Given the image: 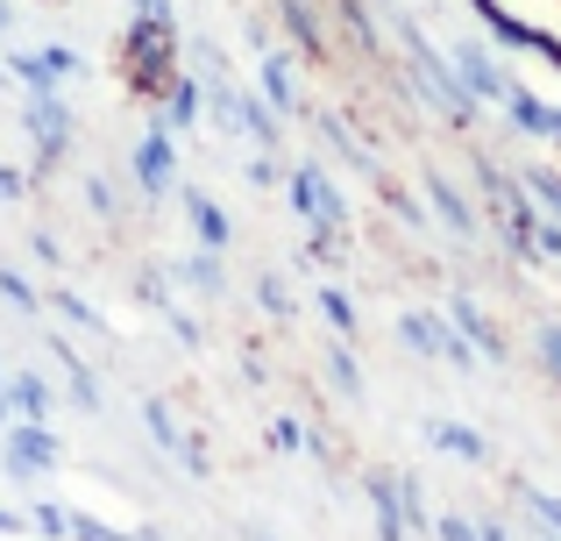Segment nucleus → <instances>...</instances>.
Masks as SVG:
<instances>
[{
	"instance_id": "10",
	"label": "nucleus",
	"mask_w": 561,
	"mask_h": 541,
	"mask_svg": "<svg viewBox=\"0 0 561 541\" xmlns=\"http://www.w3.org/2000/svg\"><path fill=\"white\" fill-rule=\"evenodd\" d=\"M363 499H370L383 541H412L405 534V514H398V471H363Z\"/></svg>"
},
{
	"instance_id": "25",
	"label": "nucleus",
	"mask_w": 561,
	"mask_h": 541,
	"mask_svg": "<svg viewBox=\"0 0 561 541\" xmlns=\"http://www.w3.org/2000/svg\"><path fill=\"white\" fill-rule=\"evenodd\" d=\"M519 185H526V200H534L548 222H561V171H519Z\"/></svg>"
},
{
	"instance_id": "24",
	"label": "nucleus",
	"mask_w": 561,
	"mask_h": 541,
	"mask_svg": "<svg viewBox=\"0 0 561 541\" xmlns=\"http://www.w3.org/2000/svg\"><path fill=\"white\" fill-rule=\"evenodd\" d=\"M313 306H320V320H328V328L342 335V342L356 335V300H348L342 285H320V300H313Z\"/></svg>"
},
{
	"instance_id": "37",
	"label": "nucleus",
	"mask_w": 561,
	"mask_h": 541,
	"mask_svg": "<svg viewBox=\"0 0 561 541\" xmlns=\"http://www.w3.org/2000/svg\"><path fill=\"white\" fill-rule=\"evenodd\" d=\"M519 499L540 514V528H554V534H561V499H554V492H540V485H519Z\"/></svg>"
},
{
	"instance_id": "46",
	"label": "nucleus",
	"mask_w": 561,
	"mask_h": 541,
	"mask_svg": "<svg viewBox=\"0 0 561 541\" xmlns=\"http://www.w3.org/2000/svg\"><path fill=\"white\" fill-rule=\"evenodd\" d=\"M534 57H548V65L561 71V36H548V29H534Z\"/></svg>"
},
{
	"instance_id": "40",
	"label": "nucleus",
	"mask_w": 561,
	"mask_h": 541,
	"mask_svg": "<svg viewBox=\"0 0 561 541\" xmlns=\"http://www.w3.org/2000/svg\"><path fill=\"white\" fill-rule=\"evenodd\" d=\"M28 257H36L43 271H57V264H65V243H57V236H43V228H36V236H28Z\"/></svg>"
},
{
	"instance_id": "30",
	"label": "nucleus",
	"mask_w": 561,
	"mask_h": 541,
	"mask_svg": "<svg viewBox=\"0 0 561 541\" xmlns=\"http://www.w3.org/2000/svg\"><path fill=\"white\" fill-rule=\"evenodd\" d=\"M0 300H8V306H14V314H36V306H43V292H36V285H28V278H22V271H8V264H0Z\"/></svg>"
},
{
	"instance_id": "27",
	"label": "nucleus",
	"mask_w": 561,
	"mask_h": 541,
	"mask_svg": "<svg viewBox=\"0 0 561 541\" xmlns=\"http://www.w3.org/2000/svg\"><path fill=\"white\" fill-rule=\"evenodd\" d=\"M50 306H57V314L71 320V328H85V335H107V320H100V306H85V300H79L71 285H57V292H50Z\"/></svg>"
},
{
	"instance_id": "53",
	"label": "nucleus",
	"mask_w": 561,
	"mask_h": 541,
	"mask_svg": "<svg viewBox=\"0 0 561 541\" xmlns=\"http://www.w3.org/2000/svg\"><path fill=\"white\" fill-rule=\"evenodd\" d=\"M242 541H277V534H263V528H242Z\"/></svg>"
},
{
	"instance_id": "19",
	"label": "nucleus",
	"mask_w": 561,
	"mask_h": 541,
	"mask_svg": "<svg viewBox=\"0 0 561 541\" xmlns=\"http://www.w3.org/2000/svg\"><path fill=\"white\" fill-rule=\"evenodd\" d=\"M426 442L448 449V457H462V463H491V442H483V435H469L462 420H426Z\"/></svg>"
},
{
	"instance_id": "13",
	"label": "nucleus",
	"mask_w": 561,
	"mask_h": 541,
	"mask_svg": "<svg viewBox=\"0 0 561 541\" xmlns=\"http://www.w3.org/2000/svg\"><path fill=\"white\" fill-rule=\"evenodd\" d=\"M277 14H285L291 43H299L306 57H328V50H334V36H328V22H320V8H313V0H277Z\"/></svg>"
},
{
	"instance_id": "49",
	"label": "nucleus",
	"mask_w": 561,
	"mask_h": 541,
	"mask_svg": "<svg viewBox=\"0 0 561 541\" xmlns=\"http://www.w3.org/2000/svg\"><path fill=\"white\" fill-rule=\"evenodd\" d=\"M28 528V514H8V506H0V534H22Z\"/></svg>"
},
{
	"instance_id": "15",
	"label": "nucleus",
	"mask_w": 561,
	"mask_h": 541,
	"mask_svg": "<svg viewBox=\"0 0 561 541\" xmlns=\"http://www.w3.org/2000/svg\"><path fill=\"white\" fill-rule=\"evenodd\" d=\"M505 114L526 128V136H548V143H561V108H548V100H534L526 86H512V93H505Z\"/></svg>"
},
{
	"instance_id": "1",
	"label": "nucleus",
	"mask_w": 561,
	"mask_h": 541,
	"mask_svg": "<svg viewBox=\"0 0 561 541\" xmlns=\"http://www.w3.org/2000/svg\"><path fill=\"white\" fill-rule=\"evenodd\" d=\"M179 50H185L179 14H128V29H122V79H128V93L157 108L164 86H171V71H179Z\"/></svg>"
},
{
	"instance_id": "21",
	"label": "nucleus",
	"mask_w": 561,
	"mask_h": 541,
	"mask_svg": "<svg viewBox=\"0 0 561 541\" xmlns=\"http://www.w3.org/2000/svg\"><path fill=\"white\" fill-rule=\"evenodd\" d=\"M398 514H405V534L412 541L434 534V506H426V492H420V477H412V471H398Z\"/></svg>"
},
{
	"instance_id": "5",
	"label": "nucleus",
	"mask_w": 561,
	"mask_h": 541,
	"mask_svg": "<svg viewBox=\"0 0 561 541\" xmlns=\"http://www.w3.org/2000/svg\"><path fill=\"white\" fill-rule=\"evenodd\" d=\"M22 128H28V143H36V165H43V171L65 165V157H71V136H79L65 93H36V100L22 108Z\"/></svg>"
},
{
	"instance_id": "22",
	"label": "nucleus",
	"mask_w": 561,
	"mask_h": 541,
	"mask_svg": "<svg viewBox=\"0 0 561 541\" xmlns=\"http://www.w3.org/2000/svg\"><path fill=\"white\" fill-rule=\"evenodd\" d=\"M142 435H150L164 457H179V442H185V428H179V414H171L164 399H142Z\"/></svg>"
},
{
	"instance_id": "4",
	"label": "nucleus",
	"mask_w": 561,
	"mask_h": 541,
	"mask_svg": "<svg viewBox=\"0 0 561 541\" xmlns=\"http://www.w3.org/2000/svg\"><path fill=\"white\" fill-rule=\"evenodd\" d=\"M128 165H136L142 200H171V193H179V128L157 114V122L136 136V157H128Z\"/></svg>"
},
{
	"instance_id": "6",
	"label": "nucleus",
	"mask_w": 561,
	"mask_h": 541,
	"mask_svg": "<svg viewBox=\"0 0 561 541\" xmlns=\"http://www.w3.org/2000/svg\"><path fill=\"white\" fill-rule=\"evenodd\" d=\"M285 193H291V207H299V214H306V222H313V228H342V236H348V200L334 193V185L320 179L313 165L285 171Z\"/></svg>"
},
{
	"instance_id": "52",
	"label": "nucleus",
	"mask_w": 561,
	"mask_h": 541,
	"mask_svg": "<svg viewBox=\"0 0 561 541\" xmlns=\"http://www.w3.org/2000/svg\"><path fill=\"white\" fill-rule=\"evenodd\" d=\"M8 86H14V71H8V57H0V93H8Z\"/></svg>"
},
{
	"instance_id": "32",
	"label": "nucleus",
	"mask_w": 561,
	"mask_h": 541,
	"mask_svg": "<svg viewBox=\"0 0 561 541\" xmlns=\"http://www.w3.org/2000/svg\"><path fill=\"white\" fill-rule=\"evenodd\" d=\"M256 306H263L271 320H291V292H285V278H277V271L256 278Z\"/></svg>"
},
{
	"instance_id": "35",
	"label": "nucleus",
	"mask_w": 561,
	"mask_h": 541,
	"mask_svg": "<svg viewBox=\"0 0 561 541\" xmlns=\"http://www.w3.org/2000/svg\"><path fill=\"white\" fill-rule=\"evenodd\" d=\"M263 442H271V449H285V457H291V449H306V428H299L291 414H277L271 428H263Z\"/></svg>"
},
{
	"instance_id": "3",
	"label": "nucleus",
	"mask_w": 561,
	"mask_h": 541,
	"mask_svg": "<svg viewBox=\"0 0 561 541\" xmlns=\"http://www.w3.org/2000/svg\"><path fill=\"white\" fill-rule=\"evenodd\" d=\"M0 457H8V477L43 485V471L65 463V442H57L50 420H8V428H0Z\"/></svg>"
},
{
	"instance_id": "39",
	"label": "nucleus",
	"mask_w": 561,
	"mask_h": 541,
	"mask_svg": "<svg viewBox=\"0 0 561 541\" xmlns=\"http://www.w3.org/2000/svg\"><path fill=\"white\" fill-rule=\"evenodd\" d=\"M157 314H164V320H171V335H179V342H185V349H199V342H206V335H199V320H192V314H185V306H157Z\"/></svg>"
},
{
	"instance_id": "2",
	"label": "nucleus",
	"mask_w": 561,
	"mask_h": 541,
	"mask_svg": "<svg viewBox=\"0 0 561 541\" xmlns=\"http://www.w3.org/2000/svg\"><path fill=\"white\" fill-rule=\"evenodd\" d=\"M391 22H398V43H405V57H412V79H420V93L434 100V108L448 114L455 128H469V122H477V93L462 86L455 57H440L434 43H426V29H420V22H405V14H391Z\"/></svg>"
},
{
	"instance_id": "7",
	"label": "nucleus",
	"mask_w": 561,
	"mask_h": 541,
	"mask_svg": "<svg viewBox=\"0 0 561 541\" xmlns=\"http://www.w3.org/2000/svg\"><path fill=\"white\" fill-rule=\"evenodd\" d=\"M448 57H455V71H462V86H469V93L483 100V108H505L512 79H505V71L491 65V50H483V43H455Z\"/></svg>"
},
{
	"instance_id": "12",
	"label": "nucleus",
	"mask_w": 561,
	"mask_h": 541,
	"mask_svg": "<svg viewBox=\"0 0 561 541\" xmlns=\"http://www.w3.org/2000/svg\"><path fill=\"white\" fill-rule=\"evenodd\" d=\"M263 65H256V93L271 100L277 114H299V79H291V57L285 50H256Z\"/></svg>"
},
{
	"instance_id": "8",
	"label": "nucleus",
	"mask_w": 561,
	"mask_h": 541,
	"mask_svg": "<svg viewBox=\"0 0 561 541\" xmlns=\"http://www.w3.org/2000/svg\"><path fill=\"white\" fill-rule=\"evenodd\" d=\"M448 320H455V328H462V335H469V349H477V357H491V363H505V328H497V320H491V314H483V306H477V300H469V292H455V300H448Z\"/></svg>"
},
{
	"instance_id": "17",
	"label": "nucleus",
	"mask_w": 561,
	"mask_h": 541,
	"mask_svg": "<svg viewBox=\"0 0 561 541\" xmlns=\"http://www.w3.org/2000/svg\"><path fill=\"white\" fill-rule=\"evenodd\" d=\"M234 128H242L256 150H277V108H263V100L242 93V86H234Z\"/></svg>"
},
{
	"instance_id": "51",
	"label": "nucleus",
	"mask_w": 561,
	"mask_h": 541,
	"mask_svg": "<svg viewBox=\"0 0 561 541\" xmlns=\"http://www.w3.org/2000/svg\"><path fill=\"white\" fill-rule=\"evenodd\" d=\"M0 36H14V8H8V0H0Z\"/></svg>"
},
{
	"instance_id": "18",
	"label": "nucleus",
	"mask_w": 561,
	"mask_h": 541,
	"mask_svg": "<svg viewBox=\"0 0 561 541\" xmlns=\"http://www.w3.org/2000/svg\"><path fill=\"white\" fill-rule=\"evenodd\" d=\"M426 207H434V214H440V222H448V228H455V236H462V243L477 236V207H469V200L455 193L448 179H426Z\"/></svg>"
},
{
	"instance_id": "41",
	"label": "nucleus",
	"mask_w": 561,
	"mask_h": 541,
	"mask_svg": "<svg viewBox=\"0 0 561 541\" xmlns=\"http://www.w3.org/2000/svg\"><path fill=\"white\" fill-rule=\"evenodd\" d=\"M434 541H477V520H462V514H440V520H434Z\"/></svg>"
},
{
	"instance_id": "36",
	"label": "nucleus",
	"mask_w": 561,
	"mask_h": 541,
	"mask_svg": "<svg viewBox=\"0 0 561 541\" xmlns=\"http://www.w3.org/2000/svg\"><path fill=\"white\" fill-rule=\"evenodd\" d=\"M534 264H561V222H548V214L534 228Z\"/></svg>"
},
{
	"instance_id": "48",
	"label": "nucleus",
	"mask_w": 561,
	"mask_h": 541,
	"mask_svg": "<svg viewBox=\"0 0 561 541\" xmlns=\"http://www.w3.org/2000/svg\"><path fill=\"white\" fill-rule=\"evenodd\" d=\"M128 14H179L171 0H128Z\"/></svg>"
},
{
	"instance_id": "45",
	"label": "nucleus",
	"mask_w": 561,
	"mask_h": 541,
	"mask_svg": "<svg viewBox=\"0 0 561 541\" xmlns=\"http://www.w3.org/2000/svg\"><path fill=\"white\" fill-rule=\"evenodd\" d=\"M383 200H391V214H398V222H412V228H420V222H426V214H420V207H412V200H405V193H398V185H383Z\"/></svg>"
},
{
	"instance_id": "34",
	"label": "nucleus",
	"mask_w": 561,
	"mask_h": 541,
	"mask_svg": "<svg viewBox=\"0 0 561 541\" xmlns=\"http://www.w3.org/2000/svg\"><path fill=\"white\" fill-rule=\"evenodd\" d=\"M185 285H199V292H220L228 278H220V257H192V264H179Z\"/></svg>"
},
{
	"instance_id": "23",
	"label": "nucleus",
	"mask_w": 561,
	"mask_h": 541,
	"mask_svg": "<svg viewBox=\"0 0 561 541\" xmlns=\"http://www.w3.org/2000/svg\"><path fill=\"white\" fill-rule=\"evenodd\" d=\"M334 14H342V36L356 43L363 57H377L383 43H377V22H370V8H363V0H334Z\"/></svg>"
},
{
	"instance_id": "16",
	"label": "nucleus",
	"mask_w": 561,
	"mask_h": 541,
	"mask_svg": "<svg viewBox=\"0 0 561 541\" xmlns=\"http://www.w3.org/2000/svg\"><path fill=\"white\" fill-rule=\"evenodd\" d=\"M8 406H14V420H50V377L43 371H8Z\"/></svg>"
},
{
	"instance_id": "42",
	"label": "nucleus",
	"mask_w": 561,
	"mask_h": 541,
	"mask_svg": "<svg viewBox=\"0 0 561 541\" xmlns=\"http://www.w3.org/2000/svg\"><path fill=\"white\" fill-rule=\"evenodd\" d=\"M540 363H548V377L561 385V328H554V320L540 328Z\"/></svg>"
},
{
	"instance_id": "29",
	"label": "nucleus",
	"mask_w": 561,
	"mask_h": 541,
	"mask_svg": "<svg viewBox=\"0 0 561 541\" xmlns=\"http://www.w3.org/2000/svg\"><path fill=\"white\" fill-rule=\"evenodd\" d=\"M79 200H85V214H93V222H122V200H114V185L100 179V171L79 185Z\"/></svg>"
},
{
	"instance_id": "47",
	"label": "nucleus",
	"mask_w": 561,
	"mask_h": 541,
	"mask_svg": "<svg viewBox=\"0 0 561 541\" xmlns=\"http://www.w3.org/2000/svg\"><path fill=\"white\" fill-rule=\"evenodd\" d=\"M306 457L328 463V457H334V435H328V428H306Z\"/></svg>"
},
{
	"instance_id": "11",
	"label": "nucleus",
	"mask_w": 561,
	"mask_h": 541,
	"mask_svg": "<svg viewBox=\"0 0 561 541\" xmlns=\"http://www.w3.org/2000/svg\"><path fill=\"white\" fill-rule=\"evenodd\" d=\"M171 200H185V214H192V228H199V243H206V250H228V243H234V222H228V214H220V200H206L199 193V185H179V193H171Z\"/></svg>"
},
{
	"instance_id": "20",
	"label": "nucleus",
	"mask_w": 561,
	"mask_h": 541,
	"mask_svg": "<svg viewBox=\"0 0 561 541\" xmlns=\"http://www.w3.org/2000/svg\"><path fill=\"white\" fill-rule=\"evenodd\" d=\"M50 357L65 363V377H71V406H79V414H100V377L79 363V349H71L65 335H57V342H50Z\"/></svg>"
},
{
	"instance_id": "9",
	"label": "nucleus",
	"mask_w": 561,
	"mask_h": 541,
	"mask_svg": "<svg viewBox=\"0 0 561 541\" xmlns=\"http://www.w3.org/2000/svg\"><path fill=\"white\" fill-rule=\"evenodd\" d=\"M157 114H164L171 128H199V114H206V79L199 71H171V86H164V100H157Z\"/></svg>"
},
{
	"instance_id": "28",
	"label": "nucleus",
	"mask_w": 561,
	"mask_h": 541,
	"mask_svg": "<svg viewBox=\"0 0 561 541\" xmlns=\"http://www.w3.org/2000/svg\"><path fill=\"white\" fill-rule=\"evenodd\" d=\"M28 528H36L43 541H65V534H71V506H57V499H36V506H28Z\"/></svg>"
},
{
	"instance_id": "38",
	"label": "nucleus",
	"mask_w": 561,
	"mask_h": 541,
	"mask_svg": "<svg viewBox=\"0 0 561 541\" xmlns=\"http://www.w3.org/2000/svg\"><path fill=\"white\" fill-rule=\"evenodd\" d=\"M65 541H128V534L107 528V520H93V514H71V534Z\"/></svg>"
},
{
	"instance_id": "43",
	"label": "nucleus",
	"mask_w": 561,
	"mask_h": 541,
	"mask_svg": "<svg viewBox=\"0 0 561 541\" xmlns=\"http://www.w3.org/2000/svg\"><path fill=\"white\" fill-rule=\"evenodd\" d=\"M0 200H8V207H14V200H28V171H14L8 157H0Z\"/></svg>"
},
{
	"instance_id": "54",
	"label": "nucleus",
	"mask_w": 561,
	"mask_h": 541,
	"mask_svg": "<svg viewBox=\"0 0 561 541\" xmlns=\"http://www.w3.org/2000/svg\"><path fill=\"white\" fill-rule=\"evenodd\" d=\"M540 541H561V534H554V528H548V534H540Z\"/></svg>"
},
{
	"instance_id": "33",
	"label": "nucleus",
	"mask_w": 561,
	"mask_h": 541,
	"mask_svg": "<svg viewBox=\"0 0 561 541\" xmlns=\"http://www.w3.org/2000/svg\"><path fill=\"white\" fill-rule=\"evenodd\" d=\"M36 57H43V71H50L57 86H65V79H79V71H85V57H79V50H65V43H43Z\"/></svg>"
},
{
	"instance_id": "26",
	"label": "nucleus",
	"mask_w": 561,
	"mask_h": 541,
	"mask_svg": "<svg viewBox=\"0 0 561 541\" xmlns=\"http://www.w3.org/2000/svg\"><path fill=\"white\" fill-rule=\"evenodd\" d=\"M8 71L28 86V100H36V93H65V86H57L50 71H43V57H36V50H8Z\"/></svg>"
},
{
	"instance_id": "14",
	"label": "nucleus",
	"mask_w": 561,
	"mask_h": 541,
	"mask_svg": "<svg viewBox=\"0 0 561 541\" xmlns=\"http://www.w3.org/2000/svg\"><path fill=\"white\" fill-rule=\"evenodd\" d=\"M398 342L420 363H440V314L434 306H405V314H398Z\"/></svg>"
},
{
	"instance_id": "44",
	"label": "nucleus",
	"mask_w": 561,
	"mask_h": 541,
	"mask_svg": "<svg viewBox=\"0 0 561 541\" xmlns=\"http://www.w3.org/2000/svg\"><path fill=\"white\" fill-rule=\"evenodd\" d=\"M249 185H263V193L285 185V165H277V157H256V165H249Z\"/></svg>"
},
{
	"instance_id": "50",
	"label": "nucleus",
	"mask_w": 561,
	"mask_h": 541,
	"mask_svg": "<svg viewBox=\"0 0 561 541\" xmlns=\"http://www.w3.org/2000/svg\"><path fill=\"white\" fill-rule=\"evenodd\" d=\"M477 541H512V534L497 528V520H483V528H477Z\"/></svg>"
},
{
	"instance_id": "31",
	"label": "nucleus",
	"mask_w": 561,
	"mask_h": 541,
	"mask_svg": "<svg viewBox=\"0 0 561 541\" xmlns=\"http://www.w3.org/2000/svg\"><path fill=\"white\" fill-rule=\"evenodd\" d=\"M328 377H334V392H342V399H363V371H356V357H348V349H328Z\"/></svg>"
}]
</instances>
